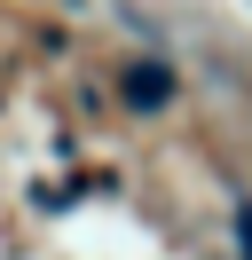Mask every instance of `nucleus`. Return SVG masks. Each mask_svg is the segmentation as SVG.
<instances>
[{
	"label": "nucleus",
	"mask_w": 252,
	"mask_h": 260,
	"mask_svg": "<svg viewBox=\"0 0 252 260\" xmlns=\"http://www.w3.org/2000/svg\"><path fill=\"white\" fill-rule=\"evenodd\" d=\"M236 244H244V260H252V197L236 205Z\"/></svg>",
	"instance_id": "f03ea898"
},
{
	"label": "nucleus",
	"mask_w": 252,
	"mask_h": 260,
	"mask_svg": "<svg viewBox=\"0 0 252 260\" xmlns=\"http://www.w3.org/2000/svg\"><path fill=\"white\" fill-rule=\"evenodd\" d=\"M118 95L134 103V111H166V103H173V71H166V63H126Z\"/></svg>",
	"instance_id": "f257e3e1"
}]
</instances>
